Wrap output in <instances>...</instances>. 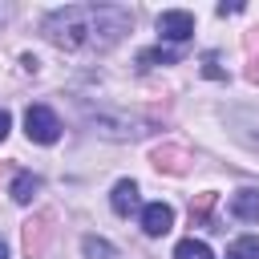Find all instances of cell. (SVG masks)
I'll return each instance as SVG.
<instances>
[{"label":"cell","mask_w":259,"mask_h":259,"mask_svg":"<svg viewBox=\"0 0 259 259\" xmlns=\"http://www.w3.org/2000/svg\"><path fill=\"white\" fill-rule=\"evenodd\" d=\"M134 28V12L121 4H65L40 20L45 40L69 53H105Z\"/></svg>","instance_id":"cell-1"},{"label":"cell","mask_w":259,"mask_h":259,"mask_svg":"<svg viewBox=\"0 0 259 259\" xmlns=\"http://www.w3.org/2000/svg\"><path fill=\"white\" fill-rule=\"evenodd\" d=\"M24 134H28V142H36V146H53V142L61 138V117H57L49 105H28V109H24Z\"/></svg>","instance_id":"cell-2"},{"label":"cell","mask_w":259,"mask_h":259,"mask_svg":"<svg viewBox=\"0 0 259 259\" xmlns=\"http://www.w3.org/2000/svg\"><path fill=\"white\" fill-rule=\"evenodd\" d=\"M190 36H194V16L186 8H170L158 16V40L162 45H182Z\"/></svg>","instance_id":"cell-3"},{"label":"cell","mask_w":259,"mask_h":259,"mask_svg":"<svg viewBox=\"0 0 259 259\" xmlns=\"http://www.w3.org/2000/svg\"><path fill=\"white\" fill-rule=\"evenodd\" d=\"M170 227H174V206L170 202H146L142 206V231L150 239H162Z\"/></svg>","instance_id":"cell-4"},{"label":"cell","mask_w":259,"mask_h":259,"mask_svg":"<svg viewBox=\"0 0 259 259\" xmlns=\"http://www.w3.org/2000/svg\"><path fill=\"white\" fill-rule=\"evenodd\" d=\"M239 223H259V190H251V186H243V190H235L231 194V206H227Z\"/></svg>","instance_id":"cell-5"},{"label":"cell","mask_w":259,"mask_h":259,"mask_svg":"<svg viewBox=\"0 0 259 259\" xmlns=\"http://www.w3.org/2000/svg\"><path fill=\"white\" fill-rule=\"evenodd\" d=\"M109 206H113V214H134L138 210V182L134 178H121L113 190H109Z\"/></svg>","instance_id":"cell-6"},{"label":"cell","mask_w":259,"mask_h":259,"mask_svg":"<svg viewBox=\"0 0 259 259\" xmlns=\"http://www.w3.org/2000/svg\"><path fill=\"white\" fill-rule=\"evenodd\" d=\"M36 190H40V178H36V174H28V170H20V174L12 178V186H8L12 202H20V206H28V202L36 198Z\"/></svg>","instance_id":"cell-7"},{"label":"cell","mask_w":259,"mask_h":259,"mask_svg":"<svg viewBox=\"0 0 259 259\" xmlns=\"http://www.w3.org/2000/svg\"><path fill=\"white\" fill-rule=\"evenodd\" d=\"M49 231H53V227H49V214L24 227V251H28V259H36V255L45 251V243H49Z\"/></svg>","instance_id":"cell-8"},{"label":"cell","mask_w":259,"mask_h":259,"mask_svg":"<svg viewBox=\"0 0 259 259\" xmlns=\"http://www.w3.org/2000/svg\"><path fill=\"white\" fill-rule=\"evenodd\" d=\"M154 166H158V170H170V174H182V170H186V154H182L178 146H158V150H154Z\"/></svg>","instance_id":"cell-9"},{"label":"cell","mask_w":259,"mask_h":259,"mask_svg":"<svg viewBox=\"0 0 259 259\" xmlns=\"http://www.w3.org/2000/svg\"><path fill=\"white\" fill-rule=\"evenodd\" d=\"M178 57H182L178 49H162V45H158V49H142V53H138V65H142V69H150V65H174Z\"/></svg>","instance_id":"cell-10"},{"label":"cell","mask_w":259,"mask_h":259,"mask_svg":"<svg viewBox=\"0 0 259 259\" xmlns=\"http://www.w3.org/2000/svg\"><path fill=\"white\" fill-rule=\"evenodd\" d=\"M174 259H214V251H210L202 239L190 235V239H182V243L174 247Z\"/></svg>","instance_id":"cell-11"},{"label":"cell","mask_w":259,"mask_h":259,"mask_svg":"<svg viewBox=\"0 0 259 259\" xmlns=\"http://www.w3.org/2000/svg\"><path fill=\"white\" fill-rule=\"evenodd\" d=\"M81 251H85V259H113V243L101 239V235H85L81 239Z\"/></svg>","instance_id":"cell-12"},{"label":"cell","mask_w":259,"mask_h":259,"mask_svg":"<svg viewBox=\"0 0 259 259\" xmlns=\"http://www.w3.org/2000/svg\"><path fill=\"white\" fill-rule=\"evenodd\" d=\"M227 255H231V259H259V239H255V235H243V239L231 243Z\"/></svg>","instance_id":"cell-13"},{"label":"cell","mask_w":259,"mask_h":259,"mask_svg":"<svg viewBox=\"0 0 259 259\" xmlns=\"http://www.w3.org/2000/svg\"><path fill=\"white\" fill-rule=\"evenodd\" d=\"M210 206H214V194H198V202H190V219L194 223H206Z\"/></svg>","instance_id":"cell-14"},{"label":"cell","mask_w":259,"mask_h":259,"mask_svg":"<svg viewBox=\"0 0 259 259\" xmlns=\"http://www.w3.org/2000/svg\"><path fill=\"white\" fill-rule=\"evenodd\" d=\"M202 73H206V77H227V73L214 65V53H206V57H202Z\"/></svg>","instance_id":"cell-15"},{"label":"cell","mask_w":259,"mask_h":259,"mask_svg":"<svg viewBox=\"0 0 259 259\" xmlns=\"http://www.w3.org/2000/svg\"><path fill=\"white\" fill-rule=\"evenodd\" d=\"M8 130H12V117H8V109H0V142L8 138Z\"/></svg>","instance_id":"cell-16"},{"label":"cell","mask_w":259,"mask_h":259,"mask_svg":"<svg viewBox=\"0 0 259 259\" xmlns=\"http://www.w3.org/2000/svg\"><path fill=\"white\" fill-rule=\"evenodd\" d=\"M0 259H8V243L4 239H0Z\"/></svg>","instance_id":"cell-17"},{"label":"cell","mask_w":259,"mask_h":259,"mask_svg":"<svg viewBox=\"0 0 259 259\" xmlns=\"http://www.w3.org/2000/svg\"><path fill=\"white\" fill-rule=\"evenodd\" d=\"M251 77H259V57H255V65H251Z\"/></svg>","instance_id":"cell-18"},{"label":"cell","mask_w":259,"mask_h":259,"mask_svg":"<svg viewBox=\"0 0 259 259\" xmlns=\"http://www.w3.org/2000/svg\"><path fill=\"white\" fill-rule=\"evenodd\" d=\"M0 20H8V8H0Z\"/></svg>","instance_id":"cell-19"},{"label":"cell","mask_w":259,"mask_h":259,"mask_svg":"<svg viewBox=\"0 0 259 259\" xmlns=\"http://www.w3.org/2000/svg\"><path fill=\"white\" fill-rule=\"evenodd\" d=\"M227 259H231V255H227Z\"/></svg>","instance_id":"cell-20"}]
</instances>
